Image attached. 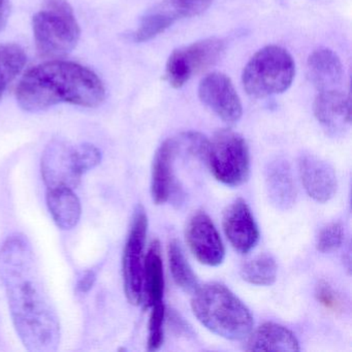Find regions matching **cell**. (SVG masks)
Masks as SVG:
<instances>
[{
	"mask_svg": "<svg viewBox=\"0 0 352 352\" xmlns=\"http://www.w3.org/2000/svg\"><path fill=\"white\" fill-rule=\"evenodd\" d=\"M0 278L16 331L26 349L56 351L60 342V323L34 248L24 234H11L1 246Z\"/></svg>",
	"mask_w": 352,
	"mask_h": 352,
	"instance_id": "1",
	"label": "cell"
},
{
	"mask_svg": "<svg viewBox=\"0 0 352 352\" xmlns=\"http://www.w3.org/2000/svg\"><path fill=\"white\" fill-rule=\"evenodd\" d=\"M16 98L19 106L30 113L59 104L96 108L106 100V88L88 67L53 59L26 72L18 84Z\"/></svg>",
	"mask_w": 352,
	"mask_h": 352,
	"instance_id": "2",
	"label": "cell"
},
{
	"mask_svg": "<svg viewBox=\"0 0 352 352\" xmlns=\"http://www.w3.org/2000/svg\"><path fill=\"white\" fill-rule=\"evenodd\" d=\"M191 307L199 322L220 337L243 340L252 331L250 311L222 284L199 286L193 292Z\"/></svg>",
	"mask_w": 352,
	"mask_h": 352,
	"instance_id": "3",
	"label": "cell"
},
{
	"mask_svg": "<svg viewBox=\"0 0 352 352\" xmlns=\"http://www.w3.org/2000/svg\"><path fill=\"white\" fill-rule=\"evenodd\" d=\"M34 42L38 54L58 59L77 46L81 30L73 8L67 0H45L43 9L32 19Z\"/></svg>",
	"mask_w": 352,
	"mask_h": 352,
	"instance_id": "4",
	"label": "cell"
},
{
	"mask_svg": "<svg viewBox=\"0 0 352 352\" xmlns=\"http://www.w3.org/2000/svg\"><path fill=\"white\" fill-rule=\"evenodd\" d=\"M296 75L294 58L279 46H267L255 53L245 65L242 82L251 98H265L283 94Z\"/></svg>",
	"mask_w": 352,
	"mask_h": 352,
	"instance_id": "5",
	"label": "cell"
},
{
	"mask_svg": "<svg viewBox=\"0 0 352 352\" xmlns=\"http://www.w3.org/2000/svg\"><path fill=\"white\" fill-rule=\"evenodd\" d=\"M206 162L214 177L228 186L244 184L250 173V155L246 141L230 129H222L214 135Z\"/></svg>",
	"mask_w": 352,
	"mask_h": 352,
	"instance_id": "6",
	"label": "cell"
},
{
	"mask_svg": "<svg viewBox=\"0 0 352 352\" xmlns=\"http://www.w3.org/2000/svg\"><path fill=\"white\" fill-rule=\"evenodd\" d=\"M226 48V42L221 38H210L177 49L166 61V81L172 87H182L193 76L215 65Z\"/></svg>",
	"mask_w": 352,
	"mask_h": 352,
	"instance_id": "7",
	"label": "cell"
},
{
	"mask_svg": "<svg viewBox=\"0 0 352 352\" xmlns=\"http://www.w3.org/2000/svg\"><path fill=\"white\" fill-rule=\"evenodd\" d=\"M147 228V214L144 208L139 206L133 215L123 255L125 294L129 302L135 306L143 300L144 248Z\"/></svg>",
	"mask_w": 352,
	"mask_h": 352,
	"instance_id": "8",
	"label": "cell"
},
{
	"mask_svg": "<svg viewBox=\"0 0 352 352\" xmlns=\"http://www.w3.org/2000/svg\"><path fill=\"white\" fill-rule=\"evenodd\" d=\"M199 96L206 107L228 124H234L242 117V102L234 84L224 74L206 76L199 83Z\"/></svg>",
	"mask_w": 352,
	"mask_h": 352,
	"instance_id": "9",
	"label": "cell"
},
{
	"mask_svg": "<svg viewBox=\"0 0 352 352\" xmlns=\"http://www.w3.org/2000/svg\"><path fill=\"white\" fill-rule=\"evenodd\" d=\"M186 241L195 256L204 265L216 267L223 261L226 250L221 238L211 218L204 212L195 214L189 220Z\"/></svg>",
	"mask_w": 352,
	"mask_h": 352,
	"instance_id": "10",
	"label": "cell"
},
{
	"mask_svg": "<svg viewBox=\"0 0 352 352\" xmlns=\"http://www.w3.org/2000/svg\"><path fill=\"white\" fill-rule=\"evenodd\" d=\"M72 149L73 146L61 141L52 142L45 149L41 170L48 189L56 187L74 189L80 184L82 177L76 172Z\"/></svg>",
	"mask_w": 352,
	"mask_h": 352,
	"instance_id": "11",
	"label": "cell"
},
{
	"mask_svg": "<svg viewBox=\"0 0 352 352\" xmlns=\"http://www.w3.org/2000/svg\"><path fill=\"white\" fill-rule=\"evenodd\" d=\"M223 230L230 244L239 252H249L258 242V228L244 199H236L226 208Z\"/></svg>",
	"mask_w": 352,
	"mask_h": 352,
	"instance_id": "12",
	"label": "cell"
},
{
	"mask_svg": "<svg viewBox=\"0 0 352 352\" xmlns=\"http://www.w3.org/2000/svg\"><path fill=\"white\" fill-rule=\"evenodd\" d=\"M298 173L309 197L318 203L333 199L337 190V178L327 162L313 154H302L298 158Z\"/></svg>",
	"mask_w": 352,
	"mask_h": 352,
	"instance_id": "13",
	"label": "cell"
},
{
	"mask_svg": "<svg viewBox=\"0 0 352 352\" xmlns=\"http://www.w3.org/2000/svg\"><path fill=\"white\" fill-rule=\"evenodd\" d=\"M314 115L321 126L331 135H339L351 123V102L343 89L318 92L315 98Z\"/></svg>",
	"mask_w": 352,
	"mask_h": 352,
	"instance_id": "14",
	"label": "cell"
},
{
	"mask_svg": "<svg viewBox=\"0 0 352 352\" xmlns=\"http://www.w3.org/2000/svg\"><path fill=\"white\" fill-rule=\"evenodd\" d=\"M265 188L274 207L281 211L292 209L296 201V187L289 162L285 158H273L265 170Z\"/></svg>",
	"mask_w": 352,
	"mask_h": 352,
	"instance_id": "15",
	"label": "cell"
},
{
	"mask_svg": "<svg viewBox=\"0 0 352 352\" xmlns=\"http://www.w3.org/2000/svg\"><path fill=\"white\" fill-rule=\"evenodd\" d=\"M177 154L178 147L175 138L164 141L156 151L152 168L151 192L157 205L166 203L174 192L173 164Z\"/></svg>",
	"mask_w": 352,
	"mask_h": 352,
	"instance_id": "16",
	"label": "cell"
},
{
	"mask_svg": "<svg viewBox=\"0 0 352 352\" xmlns=\"http://www.w3.org/2000/svg\"><path fill=\"white\" fill-rule=\"evenodd\" d=\"M308 76L318 92L342 89L344 69L341 59L329 49L315 50L308 59Z\"/></svg>",
	"mask_w": 352,
	"mask_h": 352,
	"instance_id": "17",
	"label": "cell"
},
{
	"mask_svg": "<svg viewBox=\"0 0 352 352\" xmlns=\"http://www.w3.org/2000/svg\"><path fill=\"white\" fill-rule=\"evenodd\" d=\"M248 351H290L300 350L294 333L277 323L267 322L261 325L247 342Z\"/></svg>",
	"mask_w": 352,
	"mask_h": 352,
	"instance_id": "18",
	"label": "cell"
},
{
	"mask_svg": "<svg viewBox=\"0 0 352 352\" xmlns=\"http://www.w3.org/2000/svg\"><path fill=\"white\" fill-rule=\"evenodd\" d=\"M47 206L53 220L61 230H72L81 218V201L69 187L48 189Z\"/></svg>",
	"mask_w": 352,
	"mask_h": 352,
	"instance_id": "19",
	"label": "cell"
},
{
	"mask_svg": "<svg viewBox=\"0 0 352 352\" xmlns=\"http://www.w3.org/2000/svg\"><path fill=\"white\" fill-rule=\"evenodd\" d=\"M164 276L162 249L158 241H153L144 263L143 296L146 305L152 307L164 302Z\"/></svg>",
	"mask_w": 352,
	"mask_h": 352,
	"instance_id": "20",
	"label": "cell"
},
{
	"mask_svg": "<svg viewBox=\"0 0 352 352\" xmlns=\"http://www.w3.org/2000/svg\"><path fill=\"white\" fill-rule=\"evenodd\" d=\"M179 17L180 16L174 10H154L141 20L137 30L131 34V41L135 43L151 41L170 28Z\"/></svg>",
	"mask_w": 352,
	"mask_h": 352,
	"instance_id": "21",
	"label": "cell"
},
{
	"mask_svg": "<svg viewBox=\"0 0 352 352\" xmlns=\"http://www.w3.org/2000/svg\"><path fill=\"white\" fill-rule=\"evenodd\" d=\"M28 57L21 47L16 44L0 45V100L10 84L25 67Z\"/></svg>",
	"mask_w": 352,
	"mask_h": 352,
	"instance_id": "22",
	"label": "cell"
},
{
	"mask_svg": "<svg viewBox=\"0 0 352 352\" xmlns=\"http://www.w3.org/2000/svg\"><path fill=\"white\" fill-rule=\"evenodd\" d=\"M241 277L253 285L270 286L277 278V265L270 254H261L241 267Z\"/></svg>",
	"mask_w": 352,
	"mask_h": 352,
	"instance_id": "23",
	"label": "cell"
},
{
	"mask_svg": "<svg viewBox=\"0 0 352 352\" xmlns=\"http://www.w3.org/2000/svg\"><path fill=\"white\" fill-rule=\"evenodd\" d=\"M168 261L177 285L185 292H195L199 288V282L176 240L168 244Z\"/></svg>",
	"mask_w": 352,
	"mask_h": 352,
	"instance_id": "24",
	"label": "cell"
},
{
	"mask_svg": "<svg viewBox=\"0 0 352 352\" xmlns=\"http://www.w3.org/2000/svg\"><path fill=\"white\" fill-rule=\"evenodd\" d=\"M72 154L76 172L81 177L98 166L102 162V153L92 144L84 143L73 146Z\"/></svg>",
	"mask_w": 352,
	"mask_h": 352,
	"instance_id": "25",
	"label": "cell"
},
{
	"mask_svg": "<svg viewBox=\"0 0 352 352\" xmlns=\"http://www.w3.org/2000/svg\"><path fill=\"white\" fill-rule=\"evenodd\" d=\"M152 312L149 321V338L148 350L156 351L164 343V323L166 318V307L164 302H157L151 307Z\"/></svg>",
	"mask_w": 352,
	"mask_h": 352,
	"instance_id": "26",
	"label": "cell"
},
{
	"mask_svg": "<svg viewBox=\"0 0 352 352\" xmlns=\"http://www.w3.org/2000/svg\"><path fill=\"white\" fill-rule=\"evenodd\" d=\"M344 228L341 223H331L325 226L317 238V249L322 253L333 252L344 242Z\"/></svg>",
	"mask_w": 352,
	"mask_h": 352,
	"instance_id": "27",
	"label": "cell"
},
{
	"mask_svg": "<svg viewBox=\"0 0 352 352\" xmlns=\"http://www.w3.org/2000/svg\"><path fill=\"white\" fill-rule=\"evenodd\" d=\"M315 296H316L317 300L327 310L335 313L343 312V300L340 294L333 289V286L325 280H321L317 284Z\"/></svg>",
	"mask_w": 352,
	"mask_h": 352,
	"instance_id": "28",
	"label": "cell"
},
{
	"mask_svg": "<svg viewBox=\"0 0 352 352\" xmlns=\"http://www.w3.org/2000/svg\"><path fill=\"white\" fill-rule=\"evenodd\" d=\"M173 9L180 17H193L204 13L213 0H170Z\"/></svg>",
	"mask_w": 352,
	"mask_h": 352,
	"instance_id": "29",
	"label": "cell"
},
{
	"mask_svg": "<svg viewBox=\"0 0 352 352\" xmlns=\"http://www.w3.org/2000/svg\"><path fill=\"white\" fill-rule=\"evenodd\" d=\"M96 281V272L92 271V270H88V271L84 272V273L80 276L76 288H77L80 294H86V292H90V290L92 289Z\"/></svg>",
	"mask_w": 352,
	"mask_h": 352,
	"instance_id": "30",
	"label": "cell"
},
{
	"mask_svg": "<svg viewBox=\"0 0 352 352\" xmlns=\"http://www.w3.org/2000/svg\"><path fill=\"white\" fill-rule=\"evenodd\" d=\"M10 10H11V0H0V32L7 24Z\"/></svg>",
	"mask_w": 352,
	"mask_h": 352,
	"instance_id": "31",
	"label": "cell"
}]
</instances>
